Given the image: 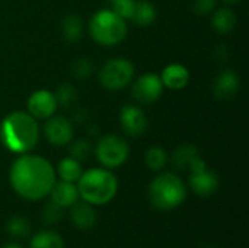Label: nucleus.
Segmentation results:
<instances>
[{
  "label": "nucleus",
  "mask_w": 249,
  "mask_h": 248,
  "mask_svg": "<svg viewBox=\"0 0 249 248\" xmlns=\"http://www.w3.org/2000/svg\"><path fill=\"white\" fill-rule=\"evenodd\" d=\"M70 218H71V222L79 229H83V231L93 228V225L96 224V212H95L93 206L86 202H83V203L76 202L71 206Z\"/></svg>",
  "instance_id": "dca6fc26"
},
{
  "label": "nucleus",
  "mask_w": 249,
  "mask_h": 248,
  "mask_svg": "<svg viewBox=\"0 0 249 248\" xmlns=\"http://www.w3.org/2000/svg\"><path fill=\"white\" fill-rule=\"evenodd\" d=\"M63 215V208L57 206L55 203H50L44 208V212H42V218H44V222L45 224H55L60 221Z\"/></svg>",
  "instance_id": "c756f323"
},
{
  "label": "nucleus",
  "mask_w": 249,
  "mask_h": 248,
  "mask_svg": "<svg viewBox=\"0 0 249 248\" xmlns=\"http://www.w3.org/2000/svg\"><path fill=\"white\" fill-rule=\"evenodd\" d=\"M214 57H216L217 60H220V61L226 60V57H228V47H225V45L216 47V48H214Z\"/></svg>",
  "instance_id": "7c9ffc66"
},
{
  "label": "nucleus",
  "mask_w": 249,
  "mask_h": 248,
  "mask_svg": "<svg viewBox=\"0 0 249 248\" xmlns=\"http://www.w3.org/2000/svg\"><path fill=\"white\" fill-rule=\"evenodd\" d=\"M31 248H64V243L58 234L51 231H44L32 238Z\"/></svg>",
  "instance_id": "5701e85b"
},
{
  "label": "nucleus",
  "mask_w": 249,
  "mask_h": 248,
  "mask_svg": "<svg viewBox=\"0 0 249 248\" xmlns=\"http://www.w3.org/2000/svg\"><path fill=\"white\" fill-rule=\"evenodd\" d=\"M163 89L165 86L160 80V76L149 72L134 80L131 88V96L139 105H150L162 96Z\"/></svg>",
  "instance_id": "6e6552de"
},
{
  "label": "nucleus",
  "mask_w": 249,
  "mask_h": 248,
  "mask_svg": "<svg viewBox=\"0 0 249 248\" xmlns=\"http://www.w3.org/2000/svg\"><path fill=\"white\" fill-rule=\"evenodd\" d=\"M187 186L172 172H163L152 180L149 186V200L159 210H172L184 203Z\"/></svg>",
  "instance_id": "39448f33"
},
{
  "label": "nucleus",
  "mask_w": 249,
  "mask_h": 248,
  "mask_svg": "<svg viewBox=\"0 0 249 248\" xmlns=\"http://www.w3.org/2000/svg\"><path fill=\"white\" fill-rule=\"evenodd\" d=\"M159 76H160L163 86L171 91H181L187 88L191 79L190 70L181 63H171L165 66Z\"/></svg>",
  "instance_id": "ddd939ff"
},
{
  "label": "nucleus",
  "mask_w": 249,
  "mask_h": 248,
  "mask_svg": "<svg viewBox=\"0 0 249 248\" xmlns=\"http://www.w3.org/2000/svg\"><path fill=\"white\" fill-rule=\"evenodd\" d=\"M3 248H22L20 246H18V244H7V246H4Z\"/></svg>",
  "instance_id": "473e14b6"
},
{
  "label": "nucleus",
  "mask_w": 249,
  "mask_h": 248,
  "mask_svg": "<svg viewBox=\"0 0 249 248\" xmlns=\"http://www.w3.org/2000/svg\"><path fill=\"white\" fill-rule=\"evenodd\" d=\"M238 25V16L231 7H219L212 13V26L219 34H231Z\"/></svg>",
  "instance_id": "f3484780"
},
{
  "label": "nucleus",
  "mask_w": 249,
  "mask_h": 248,
  "mask_svg": "<svg viewBox=\"0 0 249 248\" xmlns=\"http://www.w3.org/2000/svg\"><path fill=\"white\" fill-rule=\"evenodd\" d=\"M217 0H193V12L198 16H209L214 12Z\"/></svg>",
  "instance_id": "c85d7f7f"
},
{
  "label": "nucleus",
  "mask_w": 249,
  "mask_h": 248,
  "mask_svg": "<svg viewBox=\"0 0 249 248\" xmlns=\"http://www.w3.org/2000/svg\"><path fill=\"white\" fill-rule=\"evenodd\" d=\"M54 95H55L58 107L61 105L64 108H69L74 104V101L77 98V91L71 83H63L61 86H58V89L54 92Z\"/></svg>",
  "instance_id": "b1692460"
},
{
  "label": "nucleus",
  "mask_w": 249,
  "mask_h": 248,
  "mask_svg": "<svg viewBox=\"0 0 249 248\" xmlns=\"http://www.w3.org/2000/svg\"><path fill=\"white\" fill-rule=\"evenodd\" d=\"M168 161H169V155L160 146H152L146 151L144 162H146L147 168L152 171H156V172L162 171L168 165Z\"/></svg>",
  "instance_id": "4be33fe9"
},
{
  "label": "nucleus",
  "mask_w": 249,
  "mask_h": 248,
  "mask_svg": "<svg viewBox=\"0 0 249 248\" xmlns=\"http://www.w3.org/2000/svg\"><path fill=\"white\" fill-rule=\"evenodd\" d=\"M156 16H158V12L152 1L137 0L130 20H133L137 26L146 28V26H150L156 20Z\"/></svg>",
  "instance_id": "a211bd4d"
},
{
  "label": "nucleus",
  "mask_w": 249,
  "mask_h": 248,
  "mask_svg": "<svg viewBox=\"0 0 249 248\" xmlns=\"http://www.w3.org/2000/svg\"><path fill=\"white\" fill-rule=\"evenodd\" d=\"M223 3H226V4H236V3H239V1H242V0H222Z\"/></svg>",
  "instance_id": "2f4dec72"
},
{
  "label": "nucleus",
  "mask_w": 249,
  "mask_h": 248,
  "mask_svg": "<svg viewBox=\"0 0 249 248\" xmlns=\"http://www.w3.org/2000/svg\"><path fill=\"white\" fill-rule=\"evenodd\" d=\"M9 181L19 197L35 202L50 194L57 175L48 159L28 152L19 155L12 162Z\"/></svg>",
  "instance_id": "f257e3e1"
},
{
  "label": "nucleus",
  "mask_w": 249,
  "mask_h": 248,
  "mask_svg": "<svg viewBox=\"0 0 249 248\" xmlns=\"http://www.w3.org/2000/svg\"><path fill=\"white\" fill-rule=\"evenodd\" d=\"M82 172H83V168H82L80 161H77L71 156L63 158L58 162L57 170H55V175H58L60 180L67 181V183H77Z\"/></svg>",
  "instance_id": "412c9836"
},
{
  "label": "nucleus",
  "mask_w": 249,
  "mask_h": 248,
  "mask_svg": "<svg viewBox=\"0 0 249 248\" xmlns=\"http://www.w3.org/2000/svg\"><path fill=\"white\" fill-rule=\"evenodd\" d=\"M85 31L82 18L76 13H69L61 20V35L69 42H77Z\"/></svg>",
  "instance_id": "aec40b11"
},
{
  "label": "nucleus",
  "mask_w": 249,
  "mask_h": 248,
  "mask_svg": "<svg viewBox=\"0 0 249 248\" xmlns=\"http://www.w3.org/2000/svg\"><path fill=\"white\" fill-rule=\"evenodd\" d=\"M51 202L55 203L60 208H71L77 200H79V191L77 186L74 183H67V181H55L51 191Z\"/></svg>",
  "instance_id": "2eb2a0df"
},
{
  "label": "nucleus",
  "mask_w": 249,
  "mask_h": 248,
  "mask_svg": "<svg viewBox=\"0 0 249 248\" xmlns=\"http://www.w3.org/2000/svg\"><path fill=\"white\" fill-rule=\"evenodd\" d=\"M200 156L198 149L191 143H182L179 145L171 156V162L178 170H190L193 162Z\"/></svg>",
  "instance_id": "6ab92c4d"
},
{
  "label": "nucleus",
  "mask_w": 249,
  "mask_h": 248,
  "mask_svg": "<svg viewBox=\"0 0 249 248\" xmlns=\"http://www.w3.org/2000/svg\"><path fill=\"white\" fill-rule=\"evenodd\" d=\"M134 64L124 57L107 60L99 70V82L108 91H121L128 86L134 77Z\"/></svg>",
  "instance_id": "423d86ee"
},
{
  "label": "nucleus",
  "mask_w": 249,
  "mask_h": 248,
  "mask_svg": "<svg viewBox=\"0 0 249 248\" xmlns=\"http://www.w3.org/2000/svg\"><path fill=\"white\" fill-rule=\"evenodd\" d=\"M71 146H70V156L77 159V161H83L89 156V153L92 152V145L89 143V140H85V139H80V140H76V142H70Z\"/></svg>",
  "instance_id": "cd10ccee"
},
{
  "label": "nucleus",
  "mask_w": 249,
  "mask_h": 248,
  "mask_svg": "<svg viewBox=\"0 0 249 248\" xmlns=\"http://www.w3.org/2000/svg\"><path fill=\"white\" fill-rule=\"evenodd\" d=\"M136 1L137 0H108L109 9L114 10L115 13H118L125 20H130L134 6H136Z\"/></svg>",
  "instance_id": "bb28decb"
},
{
  "label": "nucleus",
  "mask_w": 249,
  "mask_h": 248,
  "mask_svg": "<svg viewBox=\"0 0 249 248\" xmlns=\"http://www.w3.org/2000/svg\"><path fill=\"white\" fill-rule=\"evenodd\" d=\"M79 197L92 206H101L111 202L118 190V181L108 168H90L83 171L77 180Z\"/></svg>",
  "instance_id": "7ed1b4c3"
},
{
  "label": "nucleus",
  "mask_w": 249,
  "mask_h": 248,
  "mask_svg": "<svg viewBox=\"0 0 249 248\" xmlns=\"http://www.w3.org/2000/svg\"><path fill=\"white\" fill-rule=\"evenodd\" d=\"M95 155L104 168L114 170L125 164L130 155V146L118 134H105L98 140Z\"/></svg>",
  "instance_id": "0eeeda50"
},
{
  "label": "nucleus",
  "mask_w": 249,
  "mask_h": 248,
  "mask_svg": "<svg viewBox=\"0 0 249 248\" xmlns=\"http://www.w3.org/2000/svg\"><path fill=\"white\" fill-rule=\"evenodd\" d=\"M239 86V76L232 69H223L213 80V96L219 101H228L238 94Z\"/></svg>",
  "instance_id": "f8f14e48"
},
{
  "label": "nucleus",
  "mask_w": 249,
  "mask_h": 248,
  "mask_svg": "<svg viewBox=\"0 0 249 248\" xmlns=\"http://www.w3.org/2000/svg\"><path fill=\"white\" fill-rule=\"evenodd\" d=\"M29 231H31V225L23 216H13L7 222V232L15 238L26 237Z\"/></svg>",
  "instance_id": "393cba45"
},
{
  "label": "nucleus",
  "mask_w": 249,
  "mask_h": 248,
  "mask_svg": "<svg viewBox=\"0 0 249 248\" xmlns=\"http://www.w3.org/2000/svg\"><path fill=\"white\" fill-rule=\"evenodd\" d=\"M44 121H45V124L42 127V132L50 145H53V146L70 145V142L74 137V129L69 118L54 114Z\"/></svg>",
  "instance_id": "1a4fd4ad"
},
{
  "label": "nucleus",
  "mask_w": 249,
  "mask_h": 248,
  "mask_svg": "<svg viewBox=\"0 0 249 248\" xmlns=\"http://www.w3.org/2000/svg\"><path fill=\"white\" fill-rule=\"evenodd\" d=\"M220 186L219 177L214 171L204 168L198 172H191L190 175V187L191 190L203 197L212 196L217 191Z\"/></svg>",
  "instance_id": "4468645a"
},
{
  "label": "nucleus",
  "mask_w": 249,
  "mask_h": 248,
  "mask_svg": "<svg viewBox=\"0 0 249 248\" xmlns=\"http://www.w3.org/2000/svg\"><path fill=\"white\" fill-rule=\"evenodd\" d=\"M58 108L54 92L48 89L34 91L26 101V113H29L35 120H47L55 114Z\"/></svg>",
  "instance_id": "9d476101"
},
{
  "label": "nucleus",
  "mask_w": 249,
  "mask_h": 248,
  "mask_svg": "<svg viewBox=\"0 0 249 248\" xmlns=\"http://www.w3.org/2000/svg\"><path fill=\"white\" fill-rule=\"evenodd\" d=\"M39 140V124L26 111H13L0 123V142L12 153L31 152Z\"/></svg>",
  "instance_id": "f03ea898"
},
{
  "label": "nucleus",
  "mask_w": 249,
  "mask_h": 248,
  "mask_svg": "<svg viewBox=\"0 0 249 248\" xmlns=\"http://www.w3.org/2000/svg\"><path fill=\"white\" fill-rule=\"evenodd\" d=\"M92 72H93V63L88 57L76 58L71 64V75L79 80L89 77L92 75Z\"/></svg>",
  "instance_id": "a878e982"
},
{
  "label": "nucleus",
  "mask_w": 249,
  "mask_h": 248,
  "mask_svg": "<svg viewBox=\"0 0 249 248\" xmlns=\"http://www.w3.org/2000/svg\"><path fill=\"white\" fill-rule=\"evenodd\" d=\"M90 38L104 47H112L123 42L127 37V20L109 7L101 9L92 15L88 23Z\"/></svg>",
  "instance_id": "20e7f679"
},
{
  "label": "nucleus",
  "mask_w": 249,
  "mask_h": 248,
  "mask_svg": "<svg viewBox=\"0 0 249 248\" xmlns=\"http://www.w3.org/2000/svg\"><path fill=\"white\" fill-rule=\"evenodd\" d=\"M120 124L125 134L139 137L146 133L149 121L144 111L139 105L127 104L120 111Z\"/></svg>",
  "instance_id": "9b49d317"
}]
</instances>
